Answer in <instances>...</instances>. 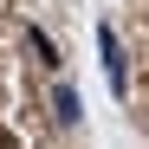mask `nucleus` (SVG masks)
Here are the masks:
<instances>
[{
    "instance_id": "7ed1b4c3",
    "label": "nucleus",
    "mask_w": 149,
    "mask_h": 149,
    "mask_svg": "<svg viewBox=\"0 0 149 149\" xmlns=\"http://www.w3.org/2000/svg\"><path fill=\"white\" fill-rule=\"evenodd\" d=\"M26 45H33V52H39V65H58V45H52V39H45V33H39V26H33V33H26Z\"/></svg>"
},
{
    "instance_id": "f257e3e1",
    "label": "nucleus",
    "mask_w": 149,
    "mask_h": 149,
    "mask_svg": "<svg viewBox=\"0 0 149 149\" xmlns=\"http://www.w3.org/2000/svg\"><path fill=\"white\" fill-rule=\"evenodd\" d=\"M97 58H104L110 97H123V91H130V65H123V45H117V33H110V26H97Z\"/></svg>"
},
{
    "instance_id": "f03ea898",
    "label": "nucleus",
    "mask_w": 149,
    "mask_h": 149,
    "mask_svg": "<svg viewBox=\"0 0 149 149\" xmlns=\"http://www.w3.org/2000/svg\"><path fill=\"white\" fill-rule=\"evenodd\" d=\"M52 117L65 123V130H71L78 117H84V110H78V91H71V84H58V91H52Z\"/></svg>"
}]
</instances>
